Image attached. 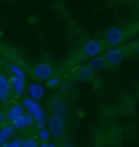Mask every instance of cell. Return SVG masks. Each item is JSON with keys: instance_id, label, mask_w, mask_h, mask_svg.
I'll use <instances>...</instances> for the list:
<instances>
[{"instance_id": "1", "label": "cell", "mask_w": 139, "mask_h": 147, "mask_svg": "<svg viewBox=\"0 0 139 147\" xmlns=\"http://www.w3.org/2000/svg\"><path fill=\"white\" fill-rule=\"evenodd\" d=\"M48 127L53 134V139L57 144H61L65 139V119H62L61 116L51 113L48 116Z\"/></svg>"}, {"instance_id": "2", "label": "cell", "mask_w": 139, "mask_h": 147, "mask_svg": "<svg viewBox=\"0 0 139 147\" xmlns=\"http://www.w3.org/2000/svg\"><path fill=\"white\" fill-rule=\"evenodd\" d=\"M126 31H124L123 28H119V26H111V28H108L107 31L103 33V38H102V41L105 42V46L107 47H113V46H119L121 42L126 39Z\"/></svg>"}, {"instance_id": "3", "label": "cell", "mask_w": 139, "mask_h": 147, "mask_svg": "<svg viewBox=\"0 0 139 147\" xmlns=\"http://www.w3.org/2000/svg\"><path fill=\"white\" fill-rule=\"evenodd\" d=\"M124 56H126V49L124 47H118V46H113V47H108V51L105 53V61H107V65L108 67H118L119 64L124 61Z\"/></svg>"}, {"instance_id": "4", "label": "cell", "mask_w": 139, "mask_h": 147, "mask_svg": "<svg viewBox=\"0 0 139 147\" xmlns=\"http://www.w3.org/2000/svg\"><path fill=\"white\" fill-rule=\"evenodd\" d=\"M105 49H107V46H105V42L102 39H87L84 42V46H82V54L85 57L92 59V57H95V56H98Z\"/></svg>"}, {"instance_id": "5", "label": "cell", "mask_w": 139, "mask_h": 147, "mask_svg": "<svg viewBox=\"0 0 139 147\" xmlns=\"http://www.w3.org/2000/svg\"><path fill=\"white\" fill-rule=\"evenodd\" d=\"M53 74H54V69L49 62H38L36 65H33V69H31V77L34 80H41V82L49 79Z\"/></svg>"}, {"instance_id": "6", "label": "cell", "mask_w": 139, "mask_h": 147, "mask_svg": "<svg viewBox=\"0 0 139 147\" xmlns=\"http://www.w3.org/2000/svg\"><path fill=\"white\" fill-rule=\"evenodd\" d=\"M44 92H46V85L41 80H36V82L26 85V93H28V96H31L33 100L39 101L44 96Z\"/></svg>"}, {"instance_id": "7", "label": "cell", "mask_w": 139, "mask_h": 147, "mask_svg": "<svg viewBox=\"0 0 139 147\" xmlns=\"http://www.w3.org/2000/svg\"><path fill=\"white\" fill-rule=\"evenodd\" d=\"M13 126H15L16 131H23V129H28V127L34 126V118H33L31 113H28V111H25L18 119L13 121Z\"/></svg>"}, {"instance_id": "8", "label": "cell", "mask_w": 139, "mask_h": 147, "mask_svg": "<svg viewBox=\"0 0 139 147\" xmlns=\"http://www.w3.org/2000/svg\"><path fill=\"white\" fill-rule=\"evenodd\" d=\"M51 113L61 116L62 119H67V116H69V106H67V103L64 100L56 98L54 101H51Z\"/></svg>"}, {"instance_id": "9", "label": "cell", "mask_w": 139, "mask_h": 147, "mask_svg": "<svg viewBox=\"0 0 139 147\" xmlns=\"http://www.w3.org/2000/svg\"><path fill=\"white\" fill-rule=\"evenodd\" d=\"M96 72L93 70V67H92L90 64H84V65H80L79 67V70L75 72V77L79 80H82V82H92V80L95 79Z\"/></svg>"}, {"instance_id": "10", "label": "cell", "mask_w": 139, "mask_h": 147, "mask_svg": "<svg viewBox=\"0 0 139 147\" xmlns=\"http://www.w3.org/2000/svg\"><path fill=\"white\" fill-rule=\"evenodd\" d=\"M23 113H25V108H23L22 103H13V105H10V108H8L7 113H5L7 121H8V123H13V121L18 119Z\"/></svg>"}, {"instance_id": "11", "label": "cell", "mask_w": 139, "mask_h": 147, "mask_svg": "<svg viewBox=\"0 0 139 147\" xmlns=\"http://www.w3.org/2000/svg\"><path fill=\"white\" fill-rule=\"evenodd\" d=\"M26 77H16V75H11V88L15 90V95L16 96H20V95H23L25 92H26Z\"/></svg>"}, {"instance_id": "12", "label": "cell", "mask_w": 139, "mask_h": 147, "mask_svg": "<svg viewBox=\"0 0 139 147\" xmlns=\"http://www.w3.org/2000/svg\"><path fill=\"white\" fill-rule=\"evenodd\" d=\"M15 126H13V123H8L7 121L5 124H2L0 126V137L3 139V141H10L11 137H15Z\"/></svg>"}, {"instance_id": "13", "label": "cell", "mask_w": 139, "mask_h": 147, "mask_svg": "<svg viewBox=\"0 0 139 147\" xmlns=\"http://www.w3.org/2000/svg\"><path fill=\"white\" fill-rule=\"evenodd\" d=\"M33 118H34V124L38 127H43L48 124V111L44 110V108H39L38 111H34Z\"/></svg>"}, {"instance_id": "14", "label": "cell", "mask_w": 139, "mask_h": 147, "mask_svg": "<svg viewBox=\"0 0 139 147\" xmlns=\"http://www.w3.org/2000/svg\"><path fill=\"white\" fill-rule=\"evenodd\" d=\"M22 105H23V108H25V111H28V113H34V111H38L41 106H39V101L38 100H33L31 96H26V98H23V101H22Z\"/></svg>"}, {"instance_id": "15", "label": "cell", "mask_w": 139, "mask_h": 147, "mask_svg": "<svg viewBox=\"0 0 139 147\" xmlns=\"http://www.w3.org/2000/svg\"><path fill=\"white\" fill-rule=\"evenodd\" d=\"M88 64L93 67V70H95V72H100V70H103V69L107 67V61H105V57H103V56H100V57H98V56L92 57V61Z\"/></svg>"}, {"instance_id": "16", "label": "cell", "mask_w": 139, "mask_h": 147, "mask_svg": "<svg viewBox=\"0 0 139 147\" xmlns=\"http://www.w3.org/2000/svg\"><path fill=\"white\" fill-rule=\"evenodd\" d=\"M36 137L39 139V142H49L51 139H53V134H51V131H49L48 126H43V127H39Z\"/></svg>"}, {"instance_id": "17", "label": "cell", "mask_w": 139, "mask_h": 147, "mask_svg": "<svg viewBox=\"0 0 139 147\" xmlns=\"http://www.w3.org/2000/svg\"><path fill=\"white\" fill-rule=\"evenodd\" d=\"M44 85H46L48 88H57V87H61V77H56L53 74L49 79L44 80Z\"/></svg>"}, {"instance_id": "18", "label": "cell", "mask_w": 139, "mask_h": 147, "mask_svg": "<svg viewBox=\"0 0 139 147\" xmlns=\"http://www.w3.org/2000/svg\"><path fill=\"white\" fill-rule=\"evenodd\" d=\"M0 90H7V92H11V82L8 77H5L3 74H0Z\"/></svg>"}, {"instance_id": "19", "label": "cell", "mask_w": 139, "mask_h": 147, "mask_svg": "<svg viewBox=\"0 0 139 147\" xmlns=\"http://www.w3.org/2000/svg\"><path fill=\"white\" fill-rule=\"evenodd\" d=\"M8 70H10L11 75H16V77H26V74H25V70H23L22 67H18L16 64H11L10 67H8Z\"/></svg>"}, {"instance_id": "20", "label": "cell", "mask_w": 139, "mask_h": 147, "mask_svg": "<svg viewBox=\"0 0 139 147\" xmlns=\"http://www.w3.org/2000/svg\"><path fill=\"white\" fill-rule=\"evenodd\" d=\"M39 146L38 137H23V147H36Z\"/></svg>"}, {"instance_id": "21", "label": "cell", "mask_w": 139, "mask_h": 147, "mask_svg": "<svg viewBox=\"0 0 139 147\" xmlns=\"http://www.w3.org/2000/svg\"><path fill=\"white\" fill-rule=\"evenodd\" d=\"M10 101V92L0 90V103H8Z\"/></svg>"}, {"instance_id": "22", "label": "cell", "mask_w": 139, "mask_h": 147, "mask_svg": "<svg viewBox=\"0 0 139 147\" xmlns=\"http://www.w3.org/2000/svg\"><path fill=\"white\" fill-rule=\"evenodd\" d=\"M5 121H7V116H5V113H2V111H0V126H2V124H3Z\"/></svg>"}, {"instance_id": "23", "label": "cell", "mask_w": 139, "mask_h": 147, "mask_svg": "<svg viewBox=\"0 0 139 147\" xmlns=\"http://www.w3.org/2000/svg\"><path fill=\"white\" fill-rule=\"evenodd\" d=\"M133 49H134V53H136V54H139V41L133 44Z\"/></svg>"}, {"instance_id": "24", "label": "cell", "mask_w": 139, "mask_h": 147, "mask_svg": "<svg viewBox=\"0 0 139 147\" xmlns=\"http://www.w3.org/2000/svg\"><path fill=\"white\" fill-rule=\"evenodd\" d=\"M0 147H5V141H3L2 137H0Z\"/></svg>"}]
</instances>
